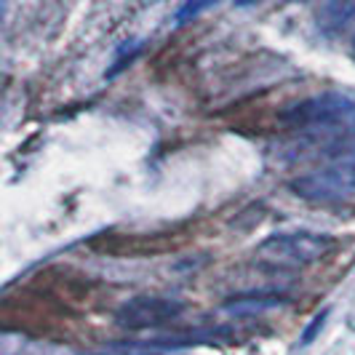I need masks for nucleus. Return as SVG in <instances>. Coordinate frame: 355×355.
<instances>
[{"label": "nucleus", "mask_w": 355, "mask_h": 355, "mask_svg": "<svg viewBox=\"0 0 355 355\" xmlns=\"http://www.w3.org/2000/svg\"><path fill=\"white\" fill-rule=\"evenodd\" d=\"M91 355H125V353H115V350H107V353H91Z\"/></svg>", "instance_id": "10"}, {"label": "nucleus", "mask_w": 355, "mask_h": 355, "mask_svg": "<svg viewBox=\"0 0 355 355\" xmlns=\"http://www.w3.org/2000/svg\"><path fill=\"white\" fill-rule=\"evenodd\" d=\"M254 3H259V0H235V6H254Z\"/></svg>", "instance_id": "9"}, {"label": "nucleus", "mask_w": 355, "mask_h": 355, "mask_svg": "<svg viewBox=\"0 0 355 355\" xmlns=\"http://www.w3.org/2000/svg\"><path fill=\"white\" fill-rule=\"evenodd\" d=\"M286 304H288V300L281 294L259 291V294H238V297H232L222 304V310L232 318H249V315H265L272 310H281Z\"/></svg>", "instance_id": "5"}, {"label": "nucleus", "mask_w": 355, "mask_h": 355, "mask_svg": "<svg viewBox=\"0 0 355 355\" xmlns=\"http://www.w3.org/2000/svg\"><path fill=\"white\" fill-rule=\"evenodd\" d=\"M214 3H216V0H184L182 8L177 11V24H187V21L198 19L203 11H209Z\"/></svg>", "instance_id": "6"}, {"label": "nucleus", "mask_w": 355, "mask_h": 355, "mask_svg": "<svg viewBox=\"0 0 355 355\" xmlns=\"http://www.w3.org/2000/svg\"><path fill=\"white\" fill-rule=\"evenodd\" d=\"M125 51H128V59H134V53L139 51V43H131V46H125ZM125 51H121V56H125ZM123 64H125V59H121L118 64H112V70L107 72V78H112L115 72H121V70H123Z\"/></svg>", "instance_id": "8"}, {"label": "nucleus", "mask_w": 355, "mask_h": 355, "mask_svg": "<svg viewBox=\"0 0 355 355\" xmlns=\"http://www.w3.org/2000/svg\"><path fill=\"white\" fill-rule=\"evenodd\" d=\"M326 318H329V310H320L315 318L307 323V329H304V334H302V342L304 345H310L313 339L318 337V331L323 329V323H326Z\"/></svg>", "instance_id": "7"}, {"label": "nucleus", "mask_w": 355, "mask_h": 355, "mask_svg": "<svg viewBox=\"0 0 355 355\" xmlns=\"http://www.w3.org/2000/svg\"><path fill=\"white\" fill-rule=\"evenodd\" d=\"M355 112V102L342 94H320L297 102L284 112L286 123L294 125H337Z\"/></svg>", "instance_id": "3"}, {"label": "nucleus", "mask_w": 355, "mask_h": 355, "mask_svg": "<svg viewBox=\"0 0 355 355\" xmlns=\"http://www.w3.org/2000/svg\"><path fill=\"white\" fill-rule=\"evenodd\" d=\"M334 249V238L318 235V232H284L272 235L257 251V259L262 265L278 267V270H300Z\"/></svg>", "instance_id": "1"}, {"label": "nucleus", "mask_w": 355, "mask_h": 355, "mask_svg": "<svg viewBox=\"0 0 355 355\" xmlns=\"http://www.w3.org/2000/svg\"><path fill=\"white\" fill-rule=\"evenodd\" d=\"M291 190L304 200L315 203H339L355 196V155L334 160L318 171H310L304 177L291 182Z\"/></svg>", "instance_id": "2"}, {"label": "nucleus", "mask_w": 355, "mask_h": 355, "mask_svg": "<svg viewBox=\"0 0 355 355\" xmlns=\"http://www.w3.org/2000/svg\"><path fill=\"white\" fill-rule=\"evenodd\" d=\"M182 313V302L168 297H134L118 307L115 320L123 329H155Z\"/></svg>", "instance_id": "4"}]
</instances>
